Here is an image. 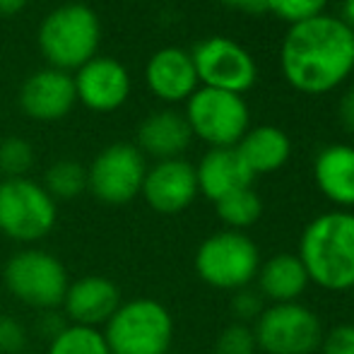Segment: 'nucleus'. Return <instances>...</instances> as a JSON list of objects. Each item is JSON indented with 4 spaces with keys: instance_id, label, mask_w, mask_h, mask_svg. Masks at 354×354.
<instances>
[{
    "instance_id": "f257e3e1",
    "label": "nucleus",
    "mask_w": 354,
    "mask_h": 354,
    "mask_svg": "<svg viewBox=\"0 0 354 354\" xmlns=\"http://www.w3.org/2000/svg\"><path fill=\"white\" fill-rule=\"evenodd\" d=\"M280 68L297 92H333L354 71V29L326 12L292 24L280 46Z\"/></svg>"
},
{
    "instance_id": "f03ea898",
    "label": "nucleus",
    "mask_w": 354,
    "mask_h": 354,
    "mask_svg": "<svg viewBox=\"0 0 354 354\" xmlns=\"http://www.w3.org/2000/svg\"><path fill=\"white\" fill-rule=\"evenodd\" d=\"M299 261L308 282L321 289H354V212L333 210L313 217L299 241Z\"/></svg>"
},
{
    "instance_id": "7ed1b4c3",
    "label": "nucleus",
    "mask_w": 354,
    "mask_h": 354,
    "mask_svg": "<svg viewBox=\"0 0 354 354\" xmlns=\"http://www.w3.org/2000/svg\"><path fill=\"white\" fill-rule=\"evenodd\" d=\"M37 41L51 68L63 73L80 71L97 56L102 44L99 15L84 3L61 5L39 24Z\"/></svg>"
},
{
    "instance_id": "20e7f679",
    "label": "nucleus",
    "mask_w": 354,
    "mask_h": 354,
    "mask_svg": "<svg viewBox=\"0 0 354 354\" xmlns=\"http://www.w3.org/2000/svg\"><path fill=\"white\" fill-rule=\"evenodd\" d=\"M102 333L111 354H169L174 318L162 301L138 297L123 301Z\"/></svg>"
},
{
    "instance_id": "39448f33",
    "label": "nucleus",
    "mask_w": 354,
    "mask_h": 354,
    "mask_svg": "<svg viewBox=\"0 0 354 354\" xmlns=\"http://www.w3.org/2000/svg\"><path fill=\"white\" fill-rule=\"evenodd\" d=\"M58 203L34 178H0V234L34 246L56 229Z\"/></svg>"
},
{
    "instance_id": "423d86ee",
    "label": "nucleus",
    "mask_w": 354,
    "mask_h": 354,
    "mask_svg": "<svg viewBox=\"0 0 354 354\" xmlns=\"http://www.w3.org/2000/svg\"><path fill=\"white\" fill-rule=\"evenodd\" d=\"M3 282L19 304L37 311H51L63 306L71 277L58 256L44 248L27 246L8 258Z\"/></svg>"
},
{
    "instance_id": "0eeeda50",
    "label": "nucleus",
    "mask_w": 354,
    "mask_h": 354,
    "mask_svg": "<svg viewBox=\"0 0 354 354\" xmlns=\"http://www.w3.org/2000/svg\"><path fill=\"white\" fill-rule=\"evenodd\" d=\"M261 270V251L251 236L234 229H224L198 246L196 272L214 289L239 292L256 280Z\"/></svg>"
},
{
    "instance_id": "6e6552de",
    "label": "nucleus",
    "mask_w": 354,
    "mask_h": 354,
    "mask_svg": "<svg viewBox=\"0 0 354 354\" xmlns=\"http://www.w3.org/2000/svg\"><path fill=\"white\" fill-rule=\"evenodd\" d=\"M186 121L191 133L210 147H236L246 136L251 113L241 94L198 87L186 102Z\"/></svg>"
},
{
    "instance_id": "1a4fd4ad",
    "label": "nucleus",
    "mask_w": 354,
    "mask_h": 354,
    "mask_svg": "<svg viewBox=\"0 0 354 354\" xmlns=\"http://www.w3.org/2000/svg\"><path fill=\"white\" fill-rule=\"evenodd\" d=\"M253 337L268 354H313L323 342V326L304 304H272L256 318Z\"/></svg>"
},
{
    "instance_id": "9d476101",
    "label": "nucleus",
    "mask_w": 354,
    "mask_h": 354,
    "mask_svg": "<svg viewBox=\"0 0 354 354\" xmlns=\"http://www.w3.org/2000/svg\"><path fill=\"white\" fill-rule=\"evenodd\" d=\"M147 162L133 142L104 147L87 167V191L104 205H128L142 191Z\"/></svg>"
},
{
    "instance_id": "9b49d317",
    "label": "nucleus",
    "mask_w": 354,
    "mask_h": 354,
    "mask_svg": "<svg viewBox=\"0 0 354 354\" xmlns=\"http://www.w3.org/2000/svg\"><path fill=\"white\" fill-rule=\"evenodd\" d=\"M191 58L198 73V82H203V87L243 97V92H248L258 80V66L253 56L234 39H203L191 51Z\"/></svg>"
},
{
    "instance_id": "f8f14e48",
    "label": "nucleus",
    "mask_w": 354,
    "mask_h": 354,
    "mask_svg": "<svg viewBox=\"0 0 354 354\" xmlns=\"http://www.w3.org/2000/svg\"><path fill=\"white\" fill-rule=\"evenodd\" d=\"M75 94L82 106L97 113H111L131 97V73L121 61L94 56L73 75Z\"/></svg>"
},
{
    "instance_id": "ddd939ff",
    "label": "nucleus",
    "mask_w": 354,
    "mask_h": 354,
    "mask_svg": "<svg viewBox=\"0 0 354 354\" xmlns=\"http://www.w3.org/2000/svg\"><path fill=\"white\" fill-rule=\"evenodd\" d=\"M140 196L159 214H176L193 205L198 198L196 167L186 159H164L147 167Z\"/></svg>"
},
{
    "instance_id": "4468645a",
    "label": "nucleus",
    "mask_w": 354,
    "mask_h": 354,
    "mask_svg": "<svg viewBox=\"0 0 354 354\" xmlns=\"http://www.w3.org/2000/svg\"><path fill=\"white\" fill-rule=\"evenodd\" d=\"M75 102L73 75L56 68L32 73L19 87V109L34 121H61L73 111Z\"/></svg>"
},
{
    "instance_id": "2eb2a0df",
    "label": "nucleus",
    "mask_w": 354,
    "mask_h": 354,
    "mask_svg": "<svg viewBox=\"0 0 354 354\" xmlns=\"http://www.w3.org/2000/svg\"><path fill=\"white\" fill-rule=\"evenodd\" d=\"M121 304V289L116 282L104 275H84L68 284L66 299H63V316L73 326L99 328L106 326Z\"/></svg>"
},
{
    "instance_id": "dca6fc26",
    "label": "nucleus",
    "mask_w": 354,
    "mask_h": 354,
    "mask_svg": "<svg viewBox=\"0 0 354 354\" xmlns=\"http://www.w3.org/2000/svg\"><path fill=\"white\" fill-rule=\"evenodd\" d=\"M145 82L154 97L169 104L188 102L201 84L191 51L178 46H164L149 56L145 66Z\"/></svg>"
},
{
    "instance_id": "f3484780",
    "label": "nucleus",
    "mask_w": 354,
    "mask_h": 354,
    "mask_svg": "<svg viewBox=\"0 0 354 354\" xmlns=\"http://www.w3.org/2000/svg\"><path fill=\"white\" fill-rule=\"evenodd\" d=\"M196 178L198 193L217 203L229 193L248 188L256 176L246 167L236 147H212L196 167Z\"/></svg>"
},
{
    "instance_id": "a211bd4d",
    "label": "nucleus",
    "mask_w": 354,
    "mask_h": 354,
    "mask_svg": "<svg viewBox=\"0 0 354 354\" xmlns=\"http://www.w3.org/2000/svg\"><path fill=\"white\" fill-rule=\"evenodd\" d=\"M191 140L193 133L186 116L178 111H171V109H164V111L149 113L138 126L136 147L145 157H154L157 162H164V159L181 157Z\"/></svg>"
},
{
    "instance_id": "6ab92c4d",
    "label": "nucleus",
    "mask_w": 354,
    "mask_h": 354,
    "mask_svg": "<svg viewBox=\"0 0 354 354\" xmlns=\"http://www.w3.org/2000/svg\"><path fill=\"white\" fill-rule=\"evenodd\" d=\"M316 186L333 205L354 207V147L352 145H328L313 162Z\"/></svg>"
},
{
    "instance_id": "aec40b11",
    "label": "nucleus",
    "mask_w": 354,
    "mask_h": 354,
    "mask_svg": "<svg viewBox=\"0 0 354 354\" xmlns=\"http://www.w3.org/2000/svg\"><path fill=\"white\" fill-rule=\"evenodd\" d=\"M236 149L253 176H258V174H272L282 169L289 162L292 142L282 128L256 126L248 128L246 136L239 140Z\"/></svg>"
},
{
    "instance_id": "412c9836",
    "label": "nucleus",
    "mask_w": 354,
    "mask_h": 354,
    "mask_svg": "<svg viewBox=\"0 0 354 354\" xmlns=\"http://www.w3.org/2000/svg\"><path fill=\"white\" fill-rule=\"evenodd\" d=\"M258 292L263 299H270L272 304H292L308 287V275L304 270L299 256L292 253H277L268 258L256 275Z\"/></svg>"
},
{
    "instance_id": "4be33fe9",
    "label": "nucleus",
    "mask_w": 354,
    "mask_h": 354,
    "mask_svg": "<svg viewBox=\"0 0 354 354\" xmlns=\"http://www.w3.org/2000/svg\"><path fill=\"white\" fill-rule=\"evenodd\" d=\"M214 210L217 217L227 224L234 232H243V229L253 227V224L261 219L263 214V201L251 186L241 188V191H234L229 196L219 198L214 203Z\"/></svg>"
},
{
    "instance_id": "5701e85b",
    "label": "nucleus",
    "mask_w": 354,
    "mask_h": 354,
    "mask_svg": "<svg viewBox=\"0 0 354 354\" xmlns=\"http://www.w3.org/2000/svg\"><path fill=\"white\" fill-rule=\"evenodd\" d=\"M41 186L56 203L75 201L80 193L87 191V167L75 159H58L46 169Z\"/></svg>"
},
{
    "instance_id": "b1692460",
    "label": "nucleus",
    "mask_w": 354,
    "mask_h": 354,
    "mask_svg": "<svg viewBox=\"0 0 354 354\" xmlns=\"http://www.w3.org/2000/svg\"><path fill=\"white\" fill-rule=\"evenodd\" d=\"M46 354H111L99 328H84L68 323L51 342Z\"/></svg>"
},
{
    "instance_id": "393cba45",
    "label": "nucleus",
    "mask_w": 354,
    "mask_h": 354,
    "mask_svg": "<svg viewBox=\"0 0 354 354\" xmlns=\"http://www.w3.org/2000/svg\"><path fill=\"white\" fill-rule=\"evenodd\" d=\"M34 167V147L19 136H10L0 140V176L22 178Z\"/></svg>"
},
{
    "instance_id": "a878e982",
    "label": "nucleus",
    "mask_w": 354,
    "mask_h": 354,
    "mask_svg": "<svg viewBox=\"0 0 354 354\" xmlns=\"http://www.w3.org/2000/svg\"><path fill=\"white\" fill-rule=\"evenodd\" d=\"M328 0H268V12L289 24H299L326 12Z\"/></svg>"
},
{
    "instance_id": "bb28decb",
    "label": "nucleus",
    "mask_w": 354,
    "mask_h": 354,
    "mask_svg": "<svg viewBox=\"0 0 354 354\" xmlns=\"http://www.w3.org/2000/svg\"><path fill=\"white\" fill-rule=\"evenodd\" d=\"M258 345L253 330L246 323H234L219 333L212 354H256Z\"/></svg>"
},
{
    "instance_id": "cd10ccee",
    "label": "nucleus",
    "mask_w": 354,
    "mask_h": 354,
    "mask_svg": "<svg viewBox=\"0 0 354 354\" xmlns=\"http://www.w3.org/2000/svg\"><path fill=\"white\" fill-rule=\"evenodd\" d=\"M27 328L10 313H0V354H19L27 347Z\"/></svg>"
},
{
    "instance_id": "c85d7f7f",
    "label": "nucleus",
    "mask_w": 354,
    "mask_h": 354,
    "mask_svg": "<svg viewBox=\"0 0 354 354\" xmlns=\"http://www.w3.org/2000/svg\"><path fill=\"white\" fill-rule=\"evenodd\" d=\"M263 297L261 292H256V289H239L236 294H234L232 299V311L234 316L239 318V323H246V321H253V318H258L263 313Z\"/></svg>"
},
{
    "instance_id": "c756f323",
    "label": "nucleus",
    "mask_w": 354,
    "mask_h": 354,
    "mask_svg": "<svg viewBox=\"0 0 354 354\" xmlns=\"http://www.w3.org/2000/svg\"><path fill=\"white\" fill-rule=\"evenodd\" d=\"M323 354H354V323L333 328L323 335L321 342Z\"/></svg>"
},
{
    "instance_id": "7c9ffc66",
    "label": "nucleus",
    "mask_w": 354,
    "mask_h": 354,
    "mask_svg": "<svg viewBox=\"0 0 354 354\" xmlns=\"http://www.w3.org/2000/svg\"><path fill=\"white\" fill-rule=\"evenodd\" d=\"M68 326V318L61 316L58 308H51V311H39V318H37V333L41 337H46L48 342Z\"/></svg>"
},
{
    "instance_id": "2f4dec72",
    "label": "nucleus",
    "mask_w": 354,
    "mask_h": 354,
    "mask_svg": "<svg viewBox=\"0 0 354 354\" xmlns=\"http://www.w3.org/2000/svg\"><path fill=\"white\" fill-rule=\"evenodd\" d=\"M337 121L347 133H354V84L337 102Z\"/></svg>"
},
{
    "instance_id": "473e14b6",
    "label": "nucleus",
    "mask_w": 354,
    "mask_h": 354,
    "mask_svg": "<svg viewBox=\"0 0 354 354\" xmlns=\"http://www.w3.org/2000/svg\"><path fill=\"white\" fill-rule=\"evenodd\" d=\"M219 3L232 10H239V12H246V15L268 12V0H219Z\"/></svg>"
},
{
    "instance_id": "72a5a7b5",
    "label": "nucleus",
    "mask_w": 354,
    "mask_h": 354,
    "mask_svg": "<svg viewBox=\"0 0 354 354\" xmlns=\"http://www.w3.org/2000/svg\"><path fill=\"white\" fill-rule=\"evenodd\" d=\"M27 8V0H0V17H15Z\"/></svg>"
},
{
    "instance_id": "f704fd0d",
    "label": "nucleus",
    "mask_w": 354,
    "mask_h": 354,
    "mask_svg": "<svg viewBox=\"0 0 354 354\" xmlns=\"http://www.w3.org/2000/svg\"><path fill=\"white\" fill-rule=\"evenodd\" d=\"M342 22L354 29V0H342Z\"/></svg>"
},
{
    "instance_id": "c9c22d12",
    "label": "nucleus",
    "mask_w": 354,
    "mask_h": 354,
    "mask_svg": "<svg viewBox=\"0 0 354 354\" xmlns=\"http://www.w3.org/2000/svg\"><path fill=\"white\" fill-rule=\"evenodd\" d=\"M19 354H32V352H19Z\"/></svg>"
},
{
    "instance_id": "e433bc0d",
    "label": "nucleus",
    "mask_w": 354,
    "mask_h": 354,
    "mask_svg": "<svg viewBox=\"0 0 354 354\" xmlns=\"http://www.w3.org/2000/svg\"><path fill=\"white\" fill-rule=\"evenodd\" d=\"M0 178H3V176H0Z\"/></svg>"
}]
</instances>
